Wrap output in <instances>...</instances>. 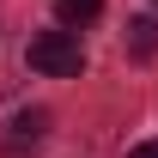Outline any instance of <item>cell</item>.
Returning a JSON list of instances; mask_svg holds the SVG:
<instances>
[{"mask_svg": "<svg viewBox=\"0 0 158 158\" xmlns=\"http://www.w3.org/2000/svg\"><path fill=\"white\" fill-rule=\"evenodd\" d=\"M24 61H31L37 73H49V79H79L85 73V49H79V37L67 24H61V31H37L31 49H24Z\"/></svg>", "mask_w": 158, "mask_h": 158, "instance_id": "6da1fadb", "label": "cell"}, {"mask_svg": "<svg viewBox=\"0 0 158 158\" xmlns=\"http://www.w3.org/2000/svg\"><path fill=\"white\" fill-rule=\"evenodd\" d=\"M43 128H49V110H24L19 122H12V134H6V152H24V146H37Z\"/></svg>", "mask_w": 158, "mask_h": 158, "instance_id": "7a4b0ae2", "label": "cell"}, {"mask_svg": "<svg viewBox=\"0 0 158 158\" xmlns=\"http://www.w3.org/2000/svg\"><path fill=\"white\" fill-rule=\"evenodd\" d=\"M128 55H140V61L158 55V19H128Z\"/></svg>", "mask_w": 158, "mask_h": 158, "instance_id": "3957f363", "label": "cell"}, {"mask_svg": "<svg viewBox=\"0 0 158 158\" xmlns=\"http://www.w3.org/2000/svg\"><path fill=\"white\" fill-rule=\"evenodd\" d=\"M55 12H61L67 31H79V24H91V19L103 12V0H55Z\"/></svg>", "mask_w": 158, "mask_h": 158, "instance_id": "277c9868", "label": "cell"}, {"mask_svg": "<svg viewBox=\"0 0 158 158\" xmlns=\"http://www.w3.org/2000/svg\"><path fill=\"white\" fill-rule=\"evenodd\" d=\"M128 158H158V140H140V146H134Z\"/></svg>", "mask_w": 158, "mask_h": 158, "instance_id": "5b68a950", "label": "cell"}, {"mask_svg": "<svg viewBox=\"0 0 158 158\" xmlns=\"http://www.w3.org/2000/svg\"><path fill=\"white\" fill-rule=\"evenodd\" d=\"M6 91H12V67L0 61V98H6Z\"/></svg>", "mask_w": 158, "mask_h": 158, "instance_id": "8992f818", "label": "cell"}]
</instances>
